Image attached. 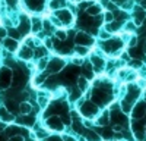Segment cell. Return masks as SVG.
Returning a JSON list of instances; mask_svg holds the SVG:
<instances>
[{"mask_svg":"<svg viewBox=\"0 0 146 141\" xmlns=\"http://www.w3.org/2000/svg\"><path fill=\"white\" fill-rule=\"evenodd\" d=\"M10 141H21V138H12Z\"/></svg>","mask_w":146,"mask_h":141,"instance_id":"cell-1","label":"cell"}]
</instances>
